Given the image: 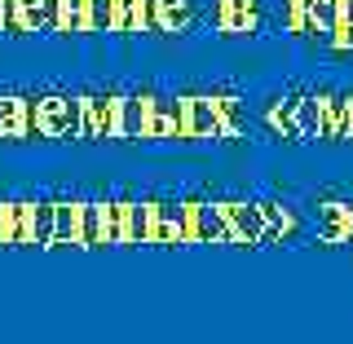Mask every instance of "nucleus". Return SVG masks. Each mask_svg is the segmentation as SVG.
Returning <instances> with one entry per match:
<instances>
[{
    "label": "nucleus",
    "instance_id": "obj_10",
    "mask_svg": "<svg viewBox=\"0 0 353 344\" xmlns=\"http://www.w3.org/2000/svg\"><path fill=\"white\" fill-rule=\"evenodd\" d=\"M49 31H80V0H53V27Z\"/></svg>",
    "mask_w": 353,
    "mask_h": 344
},
{
    "label": "nucleus",
    "instance_id": "obj_9",
    "mask_svg": "<svg viewBox=\"0 0 353 344\" xmlns=\"http://www.w3.org/2000/svg\"><path fill=\"white\" fill-rule=\"evenodd\" d=\"M102 31L128 36V0H102Z\"/></svg>",
    "mask_w": 353,
    "mask_h": 344
},
{
    "label": "nucleus",
    "instance_id": "obj_5",
    "mask_svg": "<svg viewBox=\"0 0 353 344\" xmlns=\"http://www.w3.org/2000/svg\"><path fill=\"white\" fill-rule=\"evenodd\" d=\"M150 22L163 36H181L194 22V0H150Z\"/></svg>",
    "mask_w": 353,
    "mask_h": 344
},
{
    "label": "nucleus",
    "instance_id": "obj_2",
    "mask_svg": "<svg viewBox=\"0 0 353 344\" xmlns=\"http://www.w3.org/2000/svg\"><path fill=\"white\" fill-rule=\"evenodd\" d=\"M159 106H163V93L150 80L146 84H132V97H128V141H150L154 137Z\"/></svg>",
    "mask_w": 353,
    "mask_h": 344
},
{
    "label": "nucleus",
    "instance_id": "obj_4",
    "mask_svg": "<svg viewBox=\"0 0 353 344\" xmlns=\"http://www.w3.org/2000/svg\"><path fill=\"white\" fill-rule=\"evenodd\" d=\"M115 212H119V239L115 247L141 243V194L132 185H115Z\"/></svg>",
    "mask_w": 353,
    "mask_h": 344
},
{
    "label": "nucleus",
    "instance_id": "obj_12",
    "mask_svg": "<svg viewBox=\"0 0 353 344\" xmlns=\"http://www.w3.org/2000/svg\"><path fill=\"white\" fill-rule=\"evenodd\" d=\"M340 141H353V88L340 93Z\"/></svg>",
    "mask_w": 353,
    "mask_h": 344
},
{
    "label": "nucleus",
    "instance_id": "obj_11",
    "mask_svg": "<svg viewBox=\"0 0 353 344\" xmlns=\"http://www.w3.org/2000/svg\"><path fill=\"white\" fill-rule=\"evenodd\" d=\"M146 31H154L150 0H128V36H146Z\"/></svg>",
    "mask_w": 353,
    "mask_h": 344
},
{
    "label": "nucleus",
    "instance_id": "obj_3",
    "mask_svg": "<svg viewBox=\"0 0 353 344\" xmlns=\"http://www.w3.org/2000/svg\"><path fill=\"white\" fill-rule=\"evenodd\" d=\"M261 0H212V27L216 31H230V36H239V31H261Z\"/></svg>",
    "mask_w": 353,
    "mask_h": 344
},
{
    "label": "nucleus",
    "instance_id": "obj_6",
    "mask_svg": "<svg viewBox=\"0 0 353 344\" xmlns=\"http://www.w3.org/2000/svg\"><path fill=\"white\" fill-rule=\"evenodd\" d=\"M163 208H168V190L141 194V243L150 247H163Z\"/></svg>",
    "mask_w": 353,
    "mask_h": 344
},
{
    "label": "nucleus",
    "instance_id": "obj_8",
    "mask_svg": "<svg viewBox=\"0 0 353 344\" xmlns=\"http://www.w3.org/2000/svg\"><path fill=\"white\" fill-rule=\"evenodd\" d=\"M283 27L287 31H314V0H283Z\"/></svg>",
    "mask_w": 353,
    "mask_h": 344
},
{
    "label": "nucleus",
    "instance_id": "obj_7",
    "mask_svg": "<svg viewBox=\"0 0 353 344\" xmlns=\"http://www.w3.org/2000/svg\"><path fill=\"white\" fill-rule=\"evenodd\" d=\"M0 247H18V194H0Z\"/></svg>",
    "mask_w": 353,
    "mask_h": 344
},
{
    "label": "nucleus",
    "instance_id": "obj_1",
    "mask_svg": "<svg viewBox=\"0 0 353 344\" xmlns=\"http://www.w3.org/2000/svg\"><path fill=\"white\" fill-rule=\"evenodd\" d=\"M53 247H88V194L75 185L53 190Z\"/></svg>",
    "mask_w": 353,
    "mask_h": 344
}]
</instances>
